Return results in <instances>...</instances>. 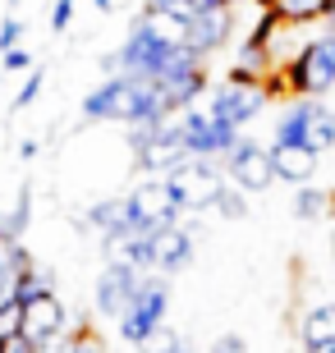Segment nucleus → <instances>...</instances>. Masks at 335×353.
<instances>
[{
	"label": "nucleus",
	"mask_w": 335,
	"mask_h": 353,
	"mask_svg": "<svg viewBox=\"0 0 335 353\" xmlns=\"http://www.w3.org/2000/svg\"><path fill=\"white\" fill-rule=\"evenodd\" d=\"M83 119H111V124H142V119H166L156 101V83L138 74H111L102 88L83 97Z\"/></svg>",
	"instance_id": "f257e3e1"
},
{
	"label": "nucleus",
	"mask_w": 335,
	"mask_h": 353,
	"mask_svg": "<svg viewBox=\"0 0 335 353\" xmlns=\"http://www.w3.org/2000/svg\"><path fill=\"white\" fill-rule=\"evenodd\" d=\"M161 183H166L180 216L184 211H211L225 188V170H220V161H184L170 174H161Z\"/></svg>",
	"instance_id": "f03ea898"
},
{
	"label": "nucleus",
	"mask_w": 335,
	"mask_h": 353,
	"mask_svg": "<svg viewBox=\"0 0 335 353\" xmlns=\"http://www.w3.org/2000/svg\"><path fill=\"white\" fill-rule=\"evenodd\" d=\"M285 74H289L285 88L294 92L298 101H322L326 92L335 88V32L312 37L308 46L294 55V65L285 69Z\"/></svg>",
	"instance_id": "7ed1b4c3"
},
{
	"label": "nucleus",
	"mask_w": 335,
	"mask_h": 353,
	"mask_svg": "<svg viewBox=\"0 0 335 353\" xmlns=\"http://www.w3.org/2000/svg\"><path fill=\"white\" fill-rule=\"evenodd\" d=\"M166 312H170V280H161V275H142L133 303L115 321L119 340L124 344H152L156 330H161V321H166Z\"/></svg>",
	"instance_id": "20e7f679"
},
{
	"label": "nucleus",
	"mask_w": 335,
	"mask_h": 353,
	"mask_svg": "<svg viewBox=\"0 0 335 353\" xmlns=\"http://www.w3.org/2000/svg\"><path fill=\"white\" fill-rule=\"evenodd\" d=\"M124 211H129V230L133 234H156V230H170L180 225V211L170 202L166 183L161 179H142L124 193Z\"/></svg>",
	"instance_id": "39448f33"
},
{
	"label": "nucleus",
	"mask_w": 335,
	"mask_h": 353,
	"mask_svg": "<svg viewBox=\"0 0 335 353\" xmlns=\"http://www.w3.org/2000/svg\"><path fill=\"white\" fill-rule=\"evenodd\" d=\"M175 124H180V138H184V152H189V161H220V157L234 147V138H239L234 129L216 124L207 105H189V110H184Z\"/></svg>",
	"instance_id": "423d86ee"
},
{
	"label": "nucleus",
	"mask_w": 335,
	"mask_h": 353,
	"mask_svg": "<svg viewBox=\"0 0 335 353\" xmlns=\"http://www.w3.org/2000/svg\"><path fill=\"white\" fill-rule=\"evenodd\" d=\"M220 170H225V183H234V188H239L244 197L267 193L271 183H276L267 147L253 143V138H234V147L225 152V157H220Z\"/></svg>",
	"instance_id": "0eeeda50"
},
{
	"label": "nucleus",
	"mask_w": 335,
	"mask_h": 353,
	"mask_svg": "<svg viewBox=\"0 0 335 353\" xmlns=\"http://www.w3.org/2000/svg\"><path fill=\"white\" fill-rule=\"evenodd\" d=\"M271 101L267 88H234V83H220L216 92H211V101H207V110H211V119L216 124H225V129H244V124H253V119L262 115V105Z\"/></svg>",
	"instance_id": "6e6552de"
},
{
	"label": "nucleus",
	"mask_w": 335,
	"mask_h": 353,
	"mask_svg": "<svg viewBox=\"0 0 335 353\" xmlns=\"http://www.w3.org/2000/svg\"><path fill=\"white\" fill-rule=\"evenodd\" d=\"M184 161H189V152H184V138H180V124H175V119H166L147 143L133 147V165H138L147 179H161V174H170L175 165H184Z\"/></svg>",
	"instance_id": "1a4fd4ad"
},
{
	"label": "nucleus",
	"mask_w": 335,
	"mask_h": 353,
	"mask_svg": "<svg viewBox=\"0 0 335 353\" xmlns=\"http://www.w3.org/2000/svg\"><path fill=\"white\" fill-rule=\"evenodd\" d=\"M69 335V312L65 303L55 299V294H41L23 307V330H19V340H28L32 349H46V344L65 340Z\"/></svg>",
	"instance_id": "9d476101"
},
{
	"label": "nucleus",
	"mask_w": 335,
	"mask_h": 353,
	"mask_svg": "<svg viewBox=\"0 0 335 353\" xmlns=\"http://www.w3.org/2000/svg\"><path fill=\"white\" fill-rule=\"evenodd\" d=\"M147 257H152V275H161V280L189 271L193 266V230H184V225L156 230L147 239Z\"/></svg>",
	"instance_id": "9b49d317"
},
{
	"label": "nucleus",
	"mask_w": 335,
	"mask_h": 353,
	"mask_svg": "<svg viewBox=\"0 0 335 353\" xmlns=\"http://www.w3.org/2000/svg\"><path fill=\"white\" fill-rule=\"evenodd\" d=\"M142 275L133 271V266H115L106 262L102 275H97V289H92V303H97V312L111 316V321H119L124 316V307L133 303V294H138Z\"/></svg>",
	"instance_id": "f8f14e48"
},
{
	"label": "nucleus",
	"mask_w": 335,
	"mask_h": 353,
	"mask_svg": "<svg viewBox=\"0 0 335 353\" xmlns=\"http://www.w3.org/2000/svg\"><path fill=\"white\" fill-rule=\"evenodd\" d=\"M230 32H234V10H216V14H193L189 19V37L184 46L207 60V55H216L220 46H230Z\"/></svg>",
	"instance_id": "ddd939ff"
},
{
	"label": "nucleus",
	"mask_w": 335,
	"mask_h": 353,
	"mask_svg": "<svg viewBox=\"0 0 335 353\" xmlns=\"http://www.w3.org/2000/svg\"><path fill=\"white\" fill-rule=\"evenodd\" d=\"M267 157H271V174H276L280 183H298V188L317 174V161H322L317 152H308V147H289V143H271Z\"/></svg>",
	"instance_id": "4468645a"
},
{
	"label": "nucleus",
	"mask_w": 335,
	"mask_h": 353,
	"mask_svg": "<svg viewBox=\"0 0 335 353\" xmlns=\"http://www.w3.org/2000/svg\"><path fill=\"white\" fill-rule=\"evenodd\" d=\"M78 230H97L106 239H115V234H133L129 230V211H124V197H106V202H97V207L83 211V221H78Z\"/></svg>",
	"instance_id": "2eb2a0df"
},
{
	"label": "nucleus",
	"mask_w": 335,
	"mask_h": 353,
	"mask_svg": "<svg viewBox=\"0 0 335 353\" xmlns=\"http://www.w3.org/2000/svg\"><path fill=\"white\" fill-rule=\"evenodd\" d=\"M303 147L317 157L335 147V110L326 101H303Z\"/></svg>",
	"instance_id": "dca6fc26"
},
{
	"label": "nucleus",
	"mask_w": 335,
	"mask_h": 353,
	"mask_svg": "<svg viewBox=\"0 0 335 353\" xmlns=\"http://www.w3.org/2000/svg\"><path fill=\"white\" fill-rule=\"evenodd\" d=\"M298 344L303 349H322V344H335V303H317L298 316Z\"/></svg>",
	"instance_id": "f3484780"
},
{
	"label": "nucleus",
	"mask_w": 335,
	"mask_h": 353,
	"mask_svg": "<svg viewBox=\"0 0 335 353\" xmlns=\"http://www.w3.org/2000/svg\"><path fill=\"white\" fill-rule=\"evenodd\" d=\"M41 294H55L51 271L32 266V271H23V275H19V285H14V303H19V307H28V303H32V299H41Z\"/></svg>",
	"instance_id": "a211bd4d"
},
{
	"label": "nucleus",
	"mask_w": 335,
	"mask_h": 353,
	"mask_svg": "<svg viewBox=\"0 0 335 353\" xmlns=\"http://www.w3.org/2000/svg\"><path fill=\"white\" fill-rule=\"evenodd\" d=\"M326 211H331V193H322V188H312V183H303V188H298L294 193V216L298 221H322Z\"/></svg>",
	"instance_id": "6ab92c4d"
},
{
	"label": "nucleus",
	"mask_w": 335,
	"mask_h": 353,
	"mask_svg": "<svg viewBox=\"0 0 335 353\" xmlns=\"http://www.w3.org/2000/svg\"><path fill=\"white\" fill-rule=\"evenodd\" d=\"M5 221V234H10V243H19L23 239V230L32 225V188L28 183H19V202H14L10 216H0Z\"/></svg>",
	"instance_id": "aec40b11"
},
{
	"label": "nucleus",
	"mask_w": 335,
	"mask_h": 353,
	"mask_svg": "<svg viewBox=\"0 0 335 353\" xmlns=\"http://www.w3.org/2000/svg\"><path fill=\"white\" fill-rule=\"evenodd\" d=\"M271 14L280 23H308V19H322V0H271Z\"/></svg>",
	"instance_id": "412c9836"
},
{
	"label": "nucleus",
	"mask_w": 335,
	"mask_h": 353,
	"mask_svg": "<svg viewBox=\"0 0 335 353\" xmlns=\"http://www.w3.org/2000/svg\"><path fill=\"white\" fill-rule=\"evenodd\" d=\"M211 211H220L225 221H244V216H248V197L239 193L234 183H225V188H220V197H216V207H211Z\"/></svg>",
	"instance_id": "4be33fe9"
},
{
	"label": "nucleus",
	"mask_w": 335,
	"mask_h": 353,
	"mask_svg": "<svg viewBox=\"0 0 335 353\" xmlns=\"http://www.w3.org/2000/svg\"><path fill=\"white\" fill-rule=\"evenodd\" d=\"M41 88H46V74H41V69H28L23 88H19V97H14V110H28V105L41 97Z\"/></svg>",
	"instance_id": "5701e85b"
},
{
	"label": "nucleus",
	"mask_w": 335,
	"mask_h": 353,
	"mask_svg": "<svg viewBox=\"0 0 335 353\" xmlns=\"http://www.w3.org/2000/svg\"><path fill=\"white\" fill-rule=\"evenodd\" d=\"M19 330H23V307H19V303H5V307H0V344L19 340Z\"/></svg>",
	"instance_id": "b1692460"
},
{
	"label": "nucleus",
	"mask_w": 335,
	"mask_h": 353,
	"mask_svg": "<svg viewBox=\"0 0 335 353\" xmlns=\"http://www.w3.org/2000/svg\"><path fill=\"white\" fill-rule=\"evenodd\" d=\"M19 37H23V19H19V14H5V19H0V55L14 51Z\"/></svg>",
	"instance_id": "393cba45"
},
{
	"label": "nucleus",
	"mask_w": 335,
	"mask_h": 353,
	"mask_svg": "<svg viewBox=\"0 0 335 353\" xmlns=\"http://www.w3.org/2000/svg\"><path fill=\"white\" fill-rule=\"evenodd\" d=\"M32 69V55L23 51V46H14V51L0 55V74H28Z\"/></svg>",
	"instance_id": "a878e982"
},
{
	"label": "nucleus",
	"mask_w": 335,
	"mask_h": 353,
	"mask_svg": "<svg viewBox=\"0 0 335 353\" xmlns=\"http://www.w3.org/2000/svg\"><path fill=\"white\" fill-rule=\"evenodd\" d=\"M216 10H234V0H184L180 14L193 19V14H216Z\"/></svg>",
	"instance_id": "bb28decb"
},
{
	"label": "nucleus",
	"mask_w": 335,
	"mask_h": 353,
	"mask_svg": "<svg viewBox=\"0 0 335 353\" xmlns=\"http://www.w3.org/2000/svg\"><path fill=\"white\" fill-rule=\"evenodd\" d=\"M74 5L78 0H55L51 5V32H65V28L74 23Z\"/></svg>",
	"instance_id": "cd10ccee"
},
{
	"label": "nucleus",
	"mask_w": 335,
	"mask_h": 353,
	"mask_svg": "<svg viewBox=\"0 0 335 353\" xmlns=\"http://www.w3.org/2000/svg\"><path fill=\"white\" fill-rule=\"evenodd\" d=\"M147 349H152V353H193V344L180 340V335H166V340H152Z\"/></svg>",
	"instance_id": "c85d7f7f"
},
{
	"label": "nucleus",
	"mask_w": 335,
	"mask_h": 353,
	"mask_svg": "<svg viewBox=\"0 0 335 353\" xmlns=\"http://www.w3.org/2000/svg\"><path fill=\"white\" fill-rule=\"evenodd\" d=\"M207 353H248V344H244V335H234V330H230V335H220Z\"/></svg>",
	"instance_id": "c756f323"
},
{
	"label": "nucleus",
	"mask_w": 335,
	"mask_h": 353,
	"mask_svg": "<svg viewBox=\"0 0 335 353\" xmlns=\"http://www.w3.org/2000/svg\"><path fill=\"white\" fill-rule=\"evenodd\" d=\"M184 0H147L142 5V14H166V10H180Z\"/></svg>",
	"instance_id": "7c9ffc66"
},
{
	"label": "nucleus",
	"mask_w": 335,
	"mask_h": 353,
	"mask_svg": "<svg viewBox=\"0 0 335 353\" xmlns=\"http://www.w3.org/2000/svg\"><path fill=\"white\" fill-rule=\"evenodd\" d=\"M0 353H37V349H32L28 340H5V344H0Z\"/></svg>",
	"instance_id": "2f4dec72"
},
{
	"label": "nucleus",
	"mask_w": 335,
	"mask_h": 353,
	"mask_svg": "<svg viewBox=\"0 0 335 353\" xmlns=\"http://www.w3.org/2000/svg\"><path fill=\"white\" fill-rule=\"evenodd\" d=\"M322 19H326V32H335V0H322Z\"/></svg>",
	"instance_id": "473e14b6"
},
{
	"label": "nucleus",
	"mask_w": 335,
	"mask_h": 353,
	"mask_svg": "<svg viewBox=\"0 0 335 353\" xmlns=\"http://www.w3.org/2000/svg\"><path fill=\"white\" fill-rule=\"evenodd\" d=\"M37 157V143H32V138H28V143H19V161H32Z\"/></svg>",
	"instance_id": "72a5a7b5"
},
{
	"label": "nucleus",
	"mask_w": 335,
	"mask_h": 353,
	"mask_svg": "<svg viewBox=\"0 0 335 353\" xmlns=\"http://www.w3.org/2000/svg\"><path fill=\"white\" fill-rule=\"evenodd\" d=\"M92 5H97L102 14H111V10H115V0H92Z\"/></svg>",
	"instance_id": "f704fd0d"
},
{
	"label": "nucleus",
	"mask_w": 335,
	"mask_h": 353,
	"mask_svg": "<svg viewBox=\"0 0 335 353\" xmlns=\"http://www.w3.org/2000/svg\"><path fill=\"white\" fill-rule=\"evenodd\" d=\"M303 353H335V344H322V349H303Z\"/></svg>",
	"instance_id": "c9c22d12"
},
{
	"label": "nucleus",
	"mask_w": 335,
	"mask_h": 353,
	"mask_svg": "<svg viewBox=\"0 0 335 353\" xmlns=\"http://www.w3.org/2000/svg\"><path fill=\"white\" fill-rule=\"evenodd\" d=\"M331 257H335V230H331Z\"/></svg>",
	"instance_id": "e433bc0d"
},
{
	"label": "nucleus",
	"mask_w": 335,
	"mask_h": 353,
	"mask_svg": "<svg viewBox=\"0 0 335 353\" xmlns=\"http://www.w3.org/2000/svg\"><path fill=\"white\" fill-rule=\"evenodd\" d=\"M258 5H262V10H271V0H258Z\"/></svg>",
	"instance_id": "4c0bfd02"
},
{
	"label": "nucleus",
	"mask_w": 335,
	"mask_h": 353,
	"mask_svg": "<svg viewBox=\"0 0 335 353\" xmlns=\"http://www.w3.org/2000/svg\"><path fill=\"white\" fill-rule=\"evenodd\" d=\"M5 5H10V10H14V5H19V0H5Z\"/></svg>",
	"instance_id": "58836bf2"
}]
</instances>
